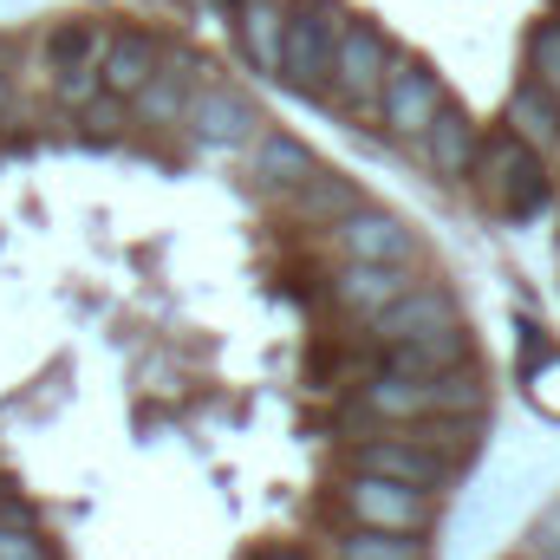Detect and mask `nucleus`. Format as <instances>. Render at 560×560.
I'll return each mask as SVG.
<instances>
[{
  "instance_id": "cd10ccee",
  "label": "nucleus",
  "mask_w": 560,
  "mask_h": 560,
  "mask_svg": "<svg viewBox=\"0 0 560 560\" xmlns=\"http://www.w3.org/2000/svg\"><path fill=\"white\" fill-rule=\"evenodd\" d=\"M235 7H242V0H235Z\"/></svg>"
},
{
  "instance_id": "393cba45",
  "label": "nucleus",
  "mask_w": 560,
  "mask_h": 560,
  "mask_svg": "<svg viewBox=\"0 0 560 560\" xmlns=\"http://www.w3.org/2000/svg\"><path fill=\"white\" fill-rule=\"evenodd\" d=\"M261 560H313V555H306V548H268Z\"/></svg>"
},
{
  "instance_id": "a878e982",
  "label": "nucleus",
  "mask_w": 560,
  "mask_h": 560,
  "mask_svg": "<svg viewBox=\"0 0 560 560\" xmlns=\"http://www.w3.org/2000/svg\"><path fill=\"white\" fill-rule=\"evenodd\" d=\"M0 112H7V72H0Z\"/></svg>"
},
{
  "instance_id": "20e7f679",
  "label": "nucleus",
  "mask_w": 560,
  "mask_h": 560,
  "mask_svg": "<svg viewBox=\"0 0 560 560\" xmlns=\"http://www.w3.org/2000/svg\"><path fill=\"white\" fill-rule=\"evenodd\" d=\"M352 469L359 476H385V482H405V489H443L456 456L436 450L430 436H378V443H359L352 450Z\"/></svg>"
},
{
  "instance_id": "4468645a",
  "label": "nucleus",
  "mask_w": 560,
  "mask_h": 560,
  "mask_svg": "<svg viewBox=\"0 0 560 560\" xmlns=\"http://www.w3.org/2000/svg\"><path fill=\"white\" fill-rule=\"evenodd\" d=\"M365 411L385 423H423L436 418V378H405V372H378L365 385Z\"/></svg>"
},
{
  "instance_id": "6e6552de",
  "label": "nucleus",
  "mask_w": 560,
  "mask_h": 560,
  "mask_svg": "<svg viewBox=\"0 0 560 560\" xmlns=\"http://www.w3.org/2000/svg\"><path fill=\"white\" fill-rule=\"evenodd\" d=\"M183 118H189V131H196V138L215 143V150H235V143L261 138V112H255L235 85H196V92H189V105H183Z\"/></svg>"
},
{
  "instance_id": "0eeeda50",
  "label": "nucleus",
  "mask_w": 560,
  "mask_h": 560,
  "mask_svg": "<svg viewBox=\"0 0 560 560\" xmlns=\"http://www.w3.org/2000/svg\"><path fill=\"white\" fill-rule=\"evenodd\" d=\"M332 242H339L346 261H392V268H411V255H418V235H411L398 215H385V209H346V215L332 222Z\"/></svg>"
},
{
  "instance_id": "4be33fe9",
  "label": "nucleus",
  "mask_w": 560,
  "mask_h": 560,
  "mask_svg": "<svg viewBox=\"0 0 560 560\" xmlns=\"http://www.w3.org/2000/svg\"><path fill=\"white\" fill-rule=\"evenodd\" d=\"M522 392H528V405H535L541 418H560V352L528 359V372H522Z\"/></svg>"
},
{
  "instance_id": "6ab92c4d",
  "label": "nucleus",
  "mask_w": 560,
  "mask_h": 560,
  "mask_svg": "<svg viewBox=\"0 0 560 560\" xmlns=\"http://www.w3.org/2000/svg\"><path fill=\"white\" fill-rule=\"evenodd\" d=\"M339 560H423L418 535H392V528H352L339 541Z\"/></svg>"
},
{
  "instance_id": "ddd939ff",
  "label": "nucleus",
  "mask_w": 560,
  "mask_h": 560,
  "mask_svg": "<svg viewBox=\"0 0 560 560\" xmlns=\"http://www.w3.org/2000/svg\"><path fill=\"white\" fill-rule=\"evenodd\" d=\"M319 163H313V150L300 138H287V131H261L255 138V189H268V196H287V189H300L306 176H313Z\"/></svg>"
},
{
  "instance_id": "9d476101",
  "label": "nucleus",
  "mask_w": 560,
  "mask_h": 560,
  "mask_svg": "<svg viewBox=\"0 0 560 560\" xmlns=\"http://www.w3.org/2000/svg\"><path fill=\"white\" fill-rule=\"evenodd\" d=\"M411 287V268H392V261H346L332 275V300L346 313H385L398 293Z\"/></svg>"
},
{
  "instance_id": "dca6fc26",
  "label": "nucleus",
  "mask_w": 560,
  "mask_h": 560,
  "mask_svg": "<svg viewBox=\"0 0 560 560\" xmlns=\"http://www.w3.org/2000/svg\"><path fill=\"white\" fill-rule=\"evenodd\" d=\"M280 39H287V0H242V46L261 72H280Z\"/></svg>"
},
{
  "instance_id": "f03ea898",
  "label": "nucleus",
  "mask_w": 560,
  "mask_h": 560,
  "mask_svg": "<svg viewBox=\"0 0 560 560\" xmlns=\"http://www.w3.org/2000/svg\"><path fill=\"white\" fill-rule=\"evenodd\" d=\"M476 183L509 209V215H535L548 202V170H541V150L522 143L515 131H495V138L476 143Z\"/></svg>"
},
{
  "instance_id": "7ed1b4c3",
  "label": "nucleus",
  "mask_w": 560,
  "mask_h": 560,
  "mask_svg": "<svg viewBox=\"0 0 560 560\" xmlns=\"http://www.w3.org/2000/svg\"><path fill=\"white\" fill-rule=\"evenodd\" d=\"M346 509L359 528H392V535H423L436 522V502L430 489H405V482H385V476H359L346 482Z\"/></svg>"
},
{
  "instance_id": "423d86ee",
  "label": "nucleus",
  "mask_w": 560,
  "mask_h": 560,
  "mask_svg": "<svg viewBox=\"0 0 560 560\" xmlns=\"http://www.w3.org/2000/svg\"><path fill=\"white\" fill-rule=\"evenodd\" d=\"M443 112V79L423 66V59H398L385 66V85H378V118L392 138H423V125Z\"/></svg>"
},
{
  "instance_id": "1a4fd4ad",
  "label": "nucleus",
  "mask_w": 560,
  "mask_h": 560,
  "mask_svg": "<svg viewBox=\"0 0 560 560\" xmlns=\"http://www.w3.org/2000/svg\"><path fill=\"white\" fill-rule=\"evenodd\" d=\"M378 319V339L385 346H398V339H443V332H456L463 326V313H456V300L443 293V287H405L385 313H372Z\"/></svg>"
},
{
  "instance_id": "5701e85b",
  "label": "nucleus",
  "mask_w": 560,
  "mask_h": 560,
  "mask_svg": "<svg viewBox=\"0 0 560 560\" xmlns=\"http://www.w3.org/2000/svg\"><path fill=\"white\" fill-rule=\"evenodd\" d=\"M98 52H105V33L98 26H59L52 33V72L59 66H98Z\"/></svg>"
},
{
  "instance_id": "b1692460",
  "label": "nucleus",
  "mask_w": 560,
  "mask_h": 560,
  "mask_svg": "<svg viewBox=\"0 0 560 560\" xmlns=\"http://www.w3.org/2000/svg\"><path fill=\"white\" fill-rule=\"evenodd\" d=\"M0 560H52V555H46V541H39L33 528H20V522H0Z\"/></svg>"
},
{
  "instance_id": "f8f14e48",
  "label": "nucleus",
  "mask_w": 560,
  "mask_h": 560,
  "mask_svg": "<svg viewBox=\"0 0 560 560\" xmlns=\"http://www.w3.org/2000/svg\"><path fill=\"white\" fill-rule=\"evenodd\" d=\"M476 143H482V138H476V118H469L463 105H450V98H443V112L423 125L430 170H436V176H450V183H456V176H469V163H476Z\"/></svg>"
},
{
  "instance_id": "aec40b11",
  "label": "nucleus",
  "mask_w": 560,
  "mask_h": 560,
  "mask_svg": "<svg viewBox=\"0 0 560 560\" xmlns=\"http://www.w3.org/2000/svg\"><path fill=\"white\" fill-rule=\"evenodd\" d=\"M189 59H176L170 72H150V85L138 92V105L150 112V118H183V105H189Z\"/></svg>"
},
{
  "instance_id": "412c9836",
  "label": "nucleus",
  "mask_w": 560,
  "mask_h": 560,
  "mask_svg": "<svg viewBox=\"0 0 560 560\" xmlns=\"http://www.w3.org/2000/svg\"><path fill=\"white\" fill-rule=\"evenodd\" d=\"M528 79L548 85L560 98V20H541V26L528 33Z\"/></svg>"
},
{
  "instance_id": "bb28decb",
  "label": "nucleus",
  "mask_w": 560,
  "mask_h": 560,
  "mask_svg": "<svg viewBox=\"0 0 560 560\" xmlns=\"http://www.w3.org/2000/svg\"><path fill=\"white\" fill-rule=\"evenodd\" d=\"M0 502H7V489H0Z\"/></svg>"
},
{
  "instance_id": "f3484780",
  "label": "nucleus",
  "mask_w": 560,
  "mask_h": 560,
  "mask_svg": "<svg viewBox=\"0 0 560 560\" xmlns=\"http://www.w3.org/2000/svg\"><path fill=\"white\" fill-rule=\"evenodd\" d=\"M463 352H469L463 326H456V332H443V339H398V346H385V372H405V378H430V372L456 365Z\"/></svg>"
},
{
  "instance_id": "a211bd4d",
  "label": "nucleus",
  "mask_w": 560,
  "mask_h": 560,
  "mask_svg": "<svg viewBox=\"0 0 560 560\" xmlns=\"http://www.w3.org/2000/svg\"><path fill=\"white\" fill-rule=\"evenodd\" d=\"M293 209H300L306 222H339L346 209H359V196H352V183H346V176H326V170H313V176L293 189Z\"/></svg>"
},
{
  "instance_id": "9b49d317",
  "label": "nucleus",
  "mask_w": 560,
  "mask_h": 560,
  "mask_svg": "<svg viewBox=\"0 0 560 560\" xmlns=\"http://www.w3.org/2000/svg\"><path fill=\"white\" fill-rule=\"evenodd\" d=\"M156 72V39L150 33H112L105 52H98V85L112 98H138Z\"/></svg>"
},
{
  "instance_id": "f257e3e1",
  "label": "nucleus",
  "mask_w": 560,
  "mask_h": 560,
  "mask_svg": "<svg viewBox=\"0 0 560 560\" xmlns=\"http://www.w3.org/2000/svg\"><path fill=\"white\" fill-rule=\"evenodd\" d=\"M352 13L339 0H293L287 7V39H280V79L293 92H326L332 79V46H339V26Z\"/></svg>"
},
{
  "instance_id": "2eb2a0df",
  "label": "nucleus",
  "mask_w": 560,
  "mask_h": 560,
  "mask_svg": "<svg viewBox=\"0 0 560 560\" xmlns=\"http://www.w3.org/2000/svg\"><path fill=\"white\" fill-rule=\"evenodd\" d=\"M509 131L522 143H535V150H560V98L548 85H535V79H522L515 92H509Z\"/></svg>"
},
{
  "instance_id": "39448f33",
  "label": "nucleus",
  "mask_w": 560,
  "mask_h": 560,
  "mask_svg": "<svg viewBox=\"0 0 560 560\" xmlns=\"http://www.w3.org/2000/svg\"><path fill=\"white\" fill-rule=\"evenodd\" d=\"M385 66H392V39L372 26V20H346L339 26V46H332V92L346 105H378V85H385Z\"/></svg>"
}]
</instances>
